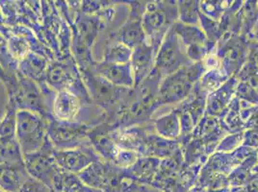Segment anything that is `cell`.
Instances as JSON below:
<instances>
[{
    "mask_svg": "<svg viewBox=\"0 0 258 192\" xmlns=\"http://www.w3.org/2000/svg\"><path fill=\"white\" fill-rule=\"evenodd\" d=\"M44 82L55 92L70 90L79 96L86 105L92 103L80 69L74 56L70 54H64L62 58H54L49 62Z\"/></svg>",
    "mask_w": 258,
    "mask_h": 192,
    "instance_id": "cell-1",
    "label": "cell"
},
{
    "mask_svg": "<svg viewBox=\"0 0 258 192\" xmlns=\"http://www.w3.org/2000/svg\"><path fill=\"white\" fill-rule=\"evenodd\" d=\"M205 63H193L162 79L156 107L182 102L191 95L195 84L206 72Z\"/></svg>",
    "mask_w": 258,
    "mask_h": 192,
    "instance_id": "cell-2",
    "label": "cell"
},
{
    "mask_svg": "<svg viewBox=\"0 0 258 192\" xmlns=\"http://www.w3.org/2000/svg\"><path fill=\"white\" fill-rule=\"evenodd\" d=\"M177 2L147 3L142 23L147 43H150L157 54L166 34L178 20Z\"/></svg>",
    "mask_w": 258,
    "mask_h": 192,
    "instance_id": "cell-3",
    "label": "cell"
},
{
    "mask_svg": "<svg viewBox=\"0 0 258 192\" xmlns=\"http://www.w3.org/2000/svg\"><path fill=\"white\" fill-rule=\"evenodd\" d=\"M95 126L86 121L69 122L51 118L47 120V135L55 149H72L91 144L89 135Z\"/></svg>",
    "mask_w": 258,
    "mask_h": 192,
    "instance_id": "cell-4",
    "label": "cell"
},
{
    "mask_svg": "<svg viewBox=\"0 0 258 192\" xmlns=\"http://www.w3.org/2000/svg\"><path fill=\"white\" fill-rule=\"evenodd\" d=\"M16 138L23 156L41 149L48 139L47 120L29 111H19Z\"/></svg>",
    "mask_w": 258,
    "mask_h": 192,
    "instance_id": "cell-5",
    "label": "cell"
},
{
    "mask_svg": "<svg viewBox=\"0 0 258 192\" xmlns=\"http://www.w3.org/2000/svg\"><path fill=\"white\" fill-rule=\"evenodd\" d=\"M18 79L17 90L11 95H7V99L14 101L19 111L32 112L46 120L52 118L50 109L53 97H47L38 83L19 72Z\"/></svg>",
    "mask_w": 258,
    "mask_h": 192,
    "instance_id": "cell-6",
    "label": "cell"
},
{
    "mask_svg": "<svg viewBox=\"0 0 258 192\" xmlns=\"http://www.w3.org/2000/svg\"><path fill=\"white\" fill-rule=\"evenodd\" d=\"M191 64L193 63L189 60L181 40L172 26L166 34L156 54L153 70L161 79H164Z\"/></svg>",
    "mask_w": 258,
    "mask_h": 192,
    "instance_id": "cell-7",
    "label": "cell"
},
{
    "mask_svg": "<svg viewBox=\"0 0 258 192\" xmlns=\"http://www.w3.org/2000/svg\"><path fill=\"white\" fill-rule=\"evenodd\" d=\"M29 176L51 190L54 178L61 169L54 159V147L49 139L39 151L23 156Z\"/></svg>",
    "mask_w": 258,
    "mask_h": 192,
    "instance_id": "cell-8",
    "label": "cell"
},
{
    "mask_svg": "<svg viewBox=\"0 0 258 192\" xmlns=\"http://www.w3.org/2000/svg\"><path fill=\"white\" fill-rule=\"evenodd\" d=\"M173 29L181 40L186 54L192 63L203 62L208 56L211 45L205 31L200 25H187L176 22L172 25Z\"/></svg>",
    "mask_w": 258,
    "mask_h": 192,
    "instance_id": "cell-9",
    "label": "cell"
},
{
    "mask_svg": "<svg viewBox=\"0 0 258 192\" xmlns=\"http://www.w3.org/2000/svg\"><path fill=\"white\" fill-rule=\"evenodd\" d=\"M130 9L127 20L118 28L111 32L108 38L124 43L132 50L142 43L147 42L144 32L142 18L146 9L147 3L144 2H130Z\"/></svg>",
    "mask_w": 258,
    "mask_h": 192,
    "instance_id": "cell-10",
    "label": "cell"
},
{
    "mask_svg": "<svg viewBox=\"0 0 258 192\" xmlns=\"http://www.w3.org/2000/svg\"><path fill=\"white\" fill-rule=\"evenodd\" d=\"M54 159L61 169L76 175L93 162L101 160L91 144L72 149L54 148Z\"/></svg>",
    "mask_w": 258,
    "mask_h": 192,
    "instance_id": "cell-11",
    "label": "cell"
},
{
    "mask_svg": "<svg viewBox=\"0 0 258 192\" xmlns=\"http://www.w3.org/2000/svg\"><path fill=\"white\" fill-rule=\"evenodd\" d=\"M249 48H247L246 41L244 42L240 37L232 36L230 39L222 43V47L218 52V60L220 65H223V71L226 76H230L238 72L246 64L248 59Z\"/></svg>",
    "mask_w": 258,
    "mask_h": 192,
    "instance_id": "cell-12",
    "label": "cell"
},
{
    "mask_svg": "<svg viewBox=\"0 0 258 192\" xmlns=\"http://www.w3.org/2000/svg\"><path fill=\"white\" fill-rule=\"evenodd\" d=\"M88 106L73 91L61 90L55 92L51 102L52 118L60 121H81L80 117Z\"/></svg>",
    "mask_w": 258,
    "mask_h": 192,
    "instance_id": "cell-13",
    "label": "cell"
},
{
    "mask_svg": "<svg viewBox=\"0 0 258 192\" xmlns=\"http://www.w3.org/2000/svg\"><path fill=\"white\" fill-rule=\"evenodd\" d=\"M155 59L156 52L147 42L132 50L130 65L134 77V87L141 85L153 71Z\"/></svg>",
    "mask_w": 258,
    "mask_h": 192,
    "instance_id": "cell-14",
    "label": "cell"
},
{
    "mask_svg": "<svg viewBox=\"0 0 258 192\" xmlns=\"http://www.w3.org/2000/svg\"><path fill=\"white\" fill-rule=\"evenodd\" d=\"M94 70L109 83L118 87L133 88L134 77L131 65L128 64H106L97 62Z\"/></svg>",
    "mask_w": 258,
    "mask_h": 192,
    "instance_id": "cell-15",
    "label": "cell"
},
{
    "mask_svg": "<svg viewBox=\"0 0 258 192\" xmlns=\"http://www.w3.org/2000/svg\"><path fill=\"white\" fill-rule=\"evenodd\" d=\"M30 179L25 164H0V188L7 192H18Z\"/></svg>",
    "mask_w": 258,
    "mask_h": 192,
    "instance_id": "cell-16",
    "label": "cell"
},
{
    "mask_svg": "<svg viewBox=\"0 0 258 192\" xmlns=\"http://www.w3.org/2000/svg\"><path fill=\"white\" fill-rule=\"evenodd\" d=\"M49 62L47 58L31 51L18 63V72L41 85L44 83V76Z\"/></svg>",
    "mask_w": 258,
    "mask_h": 192,
    "instance_id": "cell-17",
    "label": "cell"
},
{
    "mask_svg": "<svg viewBox=\"0 0 258 192\" xmlns=\"http://www.w3.org/2000/svg\"><path fill=\"white\" fill-rule=\"evenodd\" d=\"M109 162L99 160L90 164L77 176L88 187L103 190L107 181Z\"/></svg>",
    "mask_w": 258,
    "mask_h": 192,
    "instance_id": "cell-18",
    "label": "cell"
},
{
    "mask_svg": "<svg viewBox=\"0 0 258 192\" xmlns=\"http://www.w3.org/2000/svg\"><path fill=\"white\" fill-rule=\"evenodd\" d=\"M229 81L230 82L226 81L224 85L213 92V94L208 97L206 101V111L209 116H217L221 114L227 105V102H229L233 89L237 86L235 78H231Z\"/></svg>",
    "mask_w": 258,
    "mask_h": 192,
    "instance_id": "cell-19",
    "label": "cell"
},
{
    "mask_svg": "<svg viewBox=\"0 0 258 192\" xmlns=\"http://www.w3.org/2000/svg\"><path fill=\"white\" fill-rule=\"evenodd\" d=\"M132 56V49L116 40L107 38L101 62L106 64H128Z\"/></svg>",
    "mask_w": 258,
    "mask_h": 192,
    "instance_id": "cell-20",
    "label": "cell"
},
{
    "mask_svg": "<svg viewBox=\"0 0 258 192\" xmlns=\"http://www.w3.org/2000/svg\"><path fill=\"white\" fill-rule=\"evenodd\" d=\"M155 129L158 136L166 139H177L181 133L180 118L177 111H172L170 114L158 118L155 122Z\"/></svg>",
    "mask_w": 258,
    "mask_h": 192,
    "instance_id": "cell-21",
    "label": "cell"
},
{
    "mask_svg": "<svg viewBox=\"0 0 258 192\" xmlns=\"http://www.w3.org/2000/svg\"><path fill=\"white\" fill-rule=\"evenodd\" d=\"M7 42V48L14 61L20 63L28 54L32 51L31 45L27 39L20 33L10 29L5 37Z\"/></svg>",
    "mask_w": 258,
    "mask_h": 192,
    "instance_id": "cell-22",
    "label": "cell"
},
{
    "mask_svg": "<svg viewBox=\"0 0 258 192\" xmlns=\"http://www.w3.org/2000/svg\"><path fill=\"white\" fill-rule=\"evenodd\" d=\"M23 154L17 138L0 139V164H22Z\"/></svg>",
    "mask_w": 258,
    "mask_h": 192,
    "instance_id": "cell-23",
    "label": "cell"
},
{
    "mask_svg": "<svg viewBox=\"0 0 258 192\" xmlns=\"http://www.w3.org/2000/svg\"><path fill=\"white\" fill-rule=\"evenodd\" d=\"M159 165L160 160L157 158L141 156L127 171L135 180L140 182L151 178Z\"/></svg>",
    "mask_w": 258,
    "mask_h": 192,
    "instance_id": "cell-24",
    "label": "cell"
},
{
    "mask_svg": "<svg viewBox=\"0 0 258 192\" xmlns=\"http://www.w3.org/2000/svg\"><path fill=\"white\" fill-rule=\"evenodd\" d=\"M18 112L19 109L15 102L7 99L4 114L0 118V139L16 138Z\"/></svg>",
    "mask_w": 258,
    "mask_h": 192,
    "instance_id": "cell-25",
    "label": "cell"
},
{
    "mask_svg": "<svg viewBox=\"0 0 258 192\" xmlns=\"http://www.w3.org/2000/svg\"><path fill=\"white\" fill-rule=\"evenodd\" d=\"M84 184L76 174L60 169L52 183V192H78Z\"/></svg>",
    "mask_w": 258,
    "mask_h": 192,
    "instance_id": "cell-26",
    "label": "cell"
},
{
    "mask_svg": "<svg viewBox=\"0 0 258 192\" xmlns=\"http://www.w3.org/2000/svg\"><path fill=\"white\" fill-rule=\"evenodd\" d=\"M177 3V16L179 22L187 25H200V2L179 1Z\"/></svg>",
    "mask_w": 258,
    "mask_h": 192,
    "instance_id": "cell-27",
    "label": "cell"
},
{
    "mask_svg": "<svg viewBox=\"0 0 258 192\" xmlns=\"http://www.w3.org/2000/svg\"><path fill=\"white\" fill-rule=\"evenodd\" d=\"M228 76H226L223 71L218 69H211L208 72H205L201 79V90L212 91L214 92L218 88H220L227 81Z\"/></svg>",
    "mask_w": 258,
    "mask_h": 192,
    "instance_id": "cell-28",
    "label": "cell"
},
{
    "mask_svg": "<svg viewBox=\"0 0 258 192\" xmlns=\"http://www.w3.org/2000/svg\"><path fill=\"white\" fill-rule=\"evenodd\" d=\"M140 157V154L133 150L118 147L111 163L121 169H129Z\"/></svg>",
    "mask_w": 258,
    "mask_h": 192,
    "instance_id": "cell-29",
    "label": "cell"
},
{
    "mask_svg": "<svg viewBox=\"0 0 258 192\" xmlns=\"http://www.w3.org/2000/svg\"><path fill=\"white\" fill-rule=\"evenodd\" d=\"M18 192H51V190L43 185L42 182L30 177V179L22 185V188Z\"/></svg>",
    "mask_w": 258,
    "mask_h": 192,
    "instance_id": "cell-30",
    "label": "cell"
},
{
    "mask_svg": "<svg viewBox=\"0 0 258 192\" xmlns=\"http://www.w3.org/2000/svg\"><path fill=\"white\" fill-rule=\"evenodd\" d=\"M248 60H250L258 67V43H251L248 54Z\"/></svg>",
    "mask_w": 258,
    "mask_h": 192,
    "instance_id": "cell-31",
    "label": "cell"
},
{
    "mask_svg": "<svg viewBox=\"0 0 258 192\" xmlns=\"http://www.w3.org/2000/svg\"><path fill=\"white\" fill-rule=\"evenodd\" d=\"M247 37L251 40L250 43H258V20Z\"/></svg>",
    "mask_w": 258,
    "mask_h": 192,
    "instance_id": "cell-32",
    "label": "cell"
},
{
    "mask_svg": "<svg viewBox=\"0 0 258 192\" xmlns=\"http://www.w3.org/2000/svg\"><path fill=\"white\" fill-rule=\"evenodd\" d=\"M6 79H7V73L6 71L4 70V68L2 67V65L0 64V80L1 82L4 84L6 82Z\"/></svg>",
    "mask_w": 258,
    "mask_h": 192,
    "instance_id": "cell-33",
    "label": "cell"
},
{
    "mask_svg": "<svg viewBox=\"0 0 258 192\" xmlns=\"http://www.w3.org/2000/svg\"><path fill=\"white\" fill-rule=\"evenodd\" d=\"M78 192H104L100 189H96V188H92V187H88L86 185H83L81 187V189Z\"/></svg>",
    "mask_w": 258,
    "mask_h": 192,
    "instance_id": "cell-34",
    "label": "cell"
},
{
    "mask_svg": "<svg viewBox=\"0 0 258 192\" xmlns=\"http://www.w3.org/2000/svg\"><path fill=\"white\" fill-rule=\"evenodd\" d=\"M0 192H7V191H5V190H3V189H1V188H0Z\"/></svg>",
    "mask_w": 258,
    "mask_h": 192,
    "instance_id": "cell-35",
    "label": "cell"
},
{
    "mask_svg": "<svg viewBox=\"0 0 258 192\" xmlns=\"http://www.w3.org/2000/svg\"><path fill=\"white\" fill-rule=\"evenodd\" d=\"M257 3H258V2H257ZM257 7H258V4H257Z\"/></svg>",
    "mask_w": 258,
    "mask_h": 192,
    "instance_id": "cell-36",
    "label": "cell"
}]
</instances>
